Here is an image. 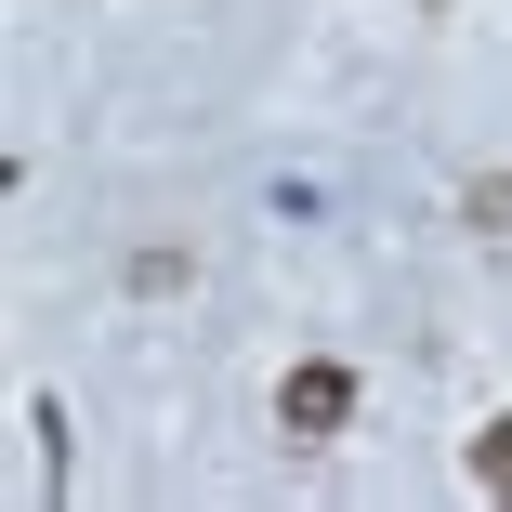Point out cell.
Segmentation results:
<instances>
[{
    "mask_svg": "<svg viewBox=\"0 0 512 512\" xmlns=\"http://www.w3.org/2000/svg\"><path fill=\"white\" fill-rule=\"evenodd\" d=\"M276 434H289V447H342V434H355V368H342V355H302V368L276 381Z\"/></svg>",
    "mask_w": 512,
    "mask_h": 512,
    "instance_id": "6da1fadb",
    "label": "cell"
},
{
    "mask_svg": "<svg viewBox=\"0 0 512 512\" xmlns=\"http://www.w3.org/2000/svg\"><path fill=\"white\" fill-rule=\"evenodd\" d=\"M460 224H473V237H512V171H473V184H460Z\"/></svg>",
    "mask_w": 512,
    "mask_h": 512,
    "instance_id": "7a4b0ae2",
    "label": "cell"
},
{
    "mask_svg": "<svg viewBox=\"0 0 512 512\" xmlns=\"http://www.w3.org/2000/svg\"><path fill=\"white\" fill-rule=\"evenodd\" d=\"M460 473H473V486H486V499H512V421H486V434H473V447H460Z\"/></svg>",
    "mask_w": 512,
    "mask_h": 512,
    "instance_id": "3957f363",
    "label": "cell"
}]
</instances>
